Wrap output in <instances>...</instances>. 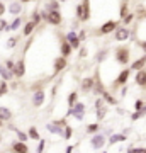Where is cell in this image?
Returning a JSON list of instances; mask_svg holds the SVG:
<instances>
[{
  "mask_svg": "<svg viewBox=\"0 0 146 153\" xmlns=\"http://www.w3.org/2000/svg\"><path fill=\"white\" fill-rule=\"evenodd\" d=\"M112 56H114V61L121 66H127L131 65V48L127 44H119L116 46L112 51Z\"/></svg>",
  "mask_w": 146,
  "mask_h": 153,
  "instance_id": "1",
  "label": "cell"
},
{
  "mask_svg": "<svg viewBox=\"0 0 146 153\" xmlns=\"http://www.w3.org/2000/svg\"><path fill=\"white\" fill-rule=\"evenodd\" d=\"M119 26H121L119 19H117V21H116V19H107L105 22H102V24L99 26L95 33H97L99 36H109V34H112L116 29L119 27Z\"/></svg>",
  "mask_w": 146,
  "mask_h": 153,
  "instance_id": "2",
  "label": "cell"
},
{
  "mask_svg": "<svg viewBox=\"0 0 146 153\" xmlns=\"http://www.w3.org/2000/svg\"><path fill=\"white\" fill-rule=\"evenodd\" d=\"M131 38H133V31H131L127 26H122V24L112 33V39L116 41V43H119V44L129 41Z\"/></svg>",
  "mask_w": 146,
  "mask_h": 153,
  "instance_id": "3",
  "label": "cell"
},
{
  "mask_svg": "<svg viewBox=\"0 0 146 153\" xmlns=\"http://www.w3.org/2000/svg\"><path fill=\"white\" fill-rule=\"evenodd\" d=\"M131 73H133V70H131V68H122V70L117 73V76L114 78L112 90H117V88L127 85V82H129V78H131Z\"/></svg>",
  "mask_w": 146,
  "mask_h": 153,
  "instance_id": "4",
  "label": "cell"
},
{
  "mask_svg": "<svg viewBox=\"0 0 146 153\" xmlns=\"http://www.w3.org/2000/svg\"><path fill=\"white\" fill-rule=\"evenodd\" d=\"M105 143H107V134H105V133H95V134H92L90 140H88V145H90V148H92L93 152L102 150V148L105 146Z\"/></svg>",
  "mask_w": 146,
  "mask_h": 153,
  "instance_id": "5",
  "label": "cell"
},
{
  "mask_svg": "<svg viewBox=\"0 0 146 153\" xmlns=\"http://www.w3.org/2000/svg\"><path fill=\"white\" fill-rule=\"evenodd\" d=\"M66 68H68V58H65V56H54L53 58V71H51V76H58L61 73V71H65Z\"/></svg>",
  "mask_w": 146,
  "mask_h": 153,
  "instance_id": "6",
  "label": "cell"
},
{
  "mask_svg": "<svg viewBox=\"0 0 146 153\" xmlns=\"http://www.w3.org/2000/svg\"><path fill=\"white\" fill-rule=\"evenodd\" d=\"M46 24L53 26V27H60L61 24H63V14H61V10H49Z\"/></svg>",
  "mask_w": 146,
  "mask_h": 153,
  "instance_id": "7",
  "label": "cell"
},
{
  "mask_svg": "<svg viewBox=\"0 0 146 153\" xmlns=\"http://www.w3.org/2000/svg\"><path fill=\"white\" fill-rule=\"evenodd\" d=\"M31 102L36 109L43 107L44 102H46V92L44 88H38V90H33V95H31Z\"/></svg>",
  "mask_w": 146,
  "mask_h": 153,
  "instance_id": "8",
  "label": "cell"
},
{
  "mask_svg": "<svg viewBox=\"0 0 146 153\" xmlns=\"http://www.w3.org/2000/svg\"><path fill=\"white\" fill-rule=\"evenodd\" d=\"M73 51H75V49L71 48V44L66 41L65 34H60V55L65 56V58H70V56L73 55Z\"/></svg>",
  "mask_w": 146,
  "mask_h": 153,
  "instance_id": "9",
  "label": "cell"
},
{
  "mask_svg": "<svg viewBox=\"0 0 146 153\" xmlns=\"http://www.w3.org/2000/svg\"><path fill=\"white\" fill-rule=\"evenodd\" d=\"M22 12H24V4L21 0H10V4L7 5V14H10L12 17H17Z\"/></svg>",
  "mask_w": 146,
  "mask_h": 153,
  "instance_id": "10",
  "label": "cell"
},
{
  "mask_svg": "<svg viewBox=\"0 0 146 153\" xmlns=\"http://www.w3.org/2000/svg\"><path fill=\"white\" fill-rule=\"evenodd\" d=\"M107 88H105V85H104V82H102V78H100V71L99 70H95V75H93V95H102V92H105Z\"/></svg>",
  "mask_w": 146,
  "mask_h": 153,
  "instance_id": "11",
  "label": "cell"
},
{
  "mask_svg": "<svg viewBox=\"0 0 146 153\" xmlns=\"http://www.w3.org/2000/svg\"><path fill=\"white\" fill-rule=\"evenodd\" d=\"M9 152H10V153H31V148H29V145H27V143L16 140V141L10 143Z\"/></svg>",
  "mask_w": 146,
  "mask_h": 153,
  "instance_id": "12",
  "label": "cell"
},
{
  "mask_svg": "<svg viewBox=\"0 0 146 153\" xmlns=\"http://www.w3.org/2000/svg\"><path fill=\"white\" fill-rule=\"evenodd\" d=\"M65 38H66V41L71 44V48L73 49H80V46H82V41H80V38H78V31H73V29H70L68 33H65Z\"/></svg>",
  "mask_w": 146,
  "mask_h": 153,
  "instance_id": "13",
  "label": "cell"
},
{
  "mask_svg": "<svg viewBox=\"0 0 146 153\" xmlns=\"http://www.w3.org/2000/svg\"><path fill=\"white\" fill-rule=\"evenodd\" d=\"M26 71H27V68H26V56L22 55L21 58L17 60V63H16V78L17 80L24 78V76H26Z\"/></svg>",
  "mask_w": 146,
  "mask_h": 153,
  "instance_id": "14",
  "label": "cell"
},
{
  "mask_svg": "<svg viewBox=\"0 0 146 153\" xmlns=\"http://www.w3.org/2000/svg\"><path fill=\"white\" fill-rule=\"evenodd\" d=\"M38 27H39V26L36 24V22H33L31 19H27V21L24 22L22 29H21V31H22V36H24V38H31V36L34 34V31H36Z\"/></svg>",
  "mask_w": 146,
  "mask_h": 153,
  "instance_id": "15",
  "label": "cell"
},
{
  "mask_svg": "<svg viewBox=\"0 0 146 153\" xmlns=\"http://www.w3.org/2000/svg\"><path fill=\"white\" fill-rule=\"evenodd\" d=\"M134 83L141 90H146V68L134 71Z\"/></svg>",
  "mask_w": 146,
  "mask_h": 153,
  "instance_id": "16",
  "label": "cell"
},
{
  "mask_svg": "<svg viewBox=\"0 0 146 153\" xmlns=\"http://www.w3.org/2000/svg\"><path fill=\"white\" fill-rule=\"evenodd\" d=\"M85 112H87V105L83 104V102H80V100H78V102L73 105V117H75L76 121H83Z\"/></svg>",
  "mask_w": 146,
  "mask_h": 153,
  "instance_id": "17",
  "label": "cell"
},
{
  "mask_svg": "<svg viewBox=\"0 0 146 153\" xmlns=\"http://www.w3.org/2000/svg\"><path fill=\"white\" fill-rule=\"evenodd\" d=\"M24 19H22V16H17L14 17L10 22H9V27H7L5 33H16V31H19V29H22V26H24Z\"/></svg>",
  "mask_w": 146,
  "mask_h": 153,
  "instance_id": "18",
  "label": "cell"
},
{
  "mask_svg": "<svg viewBox=\"0 0 146 153\" xmlns=\"http://www.w3.org/2000/svg\"><path fill=\"white\" fill-rule=\"evenodd\" d=\"M93 90V76H85L80 80V92L82 94H90Z\"/></svg>",
  "mask_w": 146,
  "mask_h": 153,
  "instance_id": "19",
  "label": "cell"
},
{
  "mask_svg": "<svg viewBox=\"0 0 146 153\" xmlns=\"http://www.w3.org/2000/svg\"><path fill=\"white\" fill-rule=\"evenodd\" d=\"M46 129H48V133H51V134H54V136H63V126H60L56 121H51V123H48L46 124Z\"/></svg>",
  "mask_w": 146,
  "mask_h": 153,
  "instance_id": "20",
  "label": "cell"
},
{
  "mask_svg": "<svg viewBox=\"0 0 146 153\" xmlns=\"http://www.w3.org/2000/svg\"><path fill=\"white\" fill-rule=\"evenodd\" d=\"M129 68L133 71H138V70H143V68H146V55L139 56V58H136L134 61H131Z\"/></svg>",
  "mask_w": 146,
  "mask_h": 153,
  "instance_id": "21",
  "label": "cell"
},
{
  "mask_svg": "<svg viewBox=\"0 0 146 153\" xmlns=\"http://www.w3.org/2000/svg\"><path fill=\"white\" fill-rule=\"evenodd\" d=\"M0 119L4 121V123H9V121L14 119V112H12V109H9L7 105H0Z\"/></svg>",
  "mask_w": 146,
  "mask_h": 153,
  "instance_id": "22",
  "label": "cell"
},
{
  "mask_svg": "<svg viewBox=\"0 0 146 153\" xmlns=\"http://www.w3.org/2000/svg\"><path fill=\"white\" fill-rule=\"evenodd\" d=\"M0 78H2V80H5V82H12V80L16 78V76L9 71V68L5 66V63H4V61L0 63Z\"/></svg>",
  "mask_w": 146,
  "mask_h": 153,
  "instance_id": "23",
  "label": "cell"
},
{
  "mask_svg": "<svg viewBox=\"0 0 146 153\" xmlns=\"http://www.w3.org/2000/svg\"><path fill=\"white\" fill-rule=\"evenodd\" d=\"M129 0H121L119 4V21H122L127 14H129Z\"/></svg>",
  "mask_w": 146,
  "mask_h": 153,
  "instance_id": "24",
  "label": "cell"
},
{
  "mask_svg": "<svg viewBox=\"0 0 146 153\" xmlns=\"http://www.w3.org/2000/svg\"><path fill=\"white\" fill-rule=\"evenodd\" d=\"M126 140H127V136H126L124 133H114V134L109 136L107 143L109 145H116V143H122V141H126Z\"/></svg>",
  "mask_w": 146,
  "mask_h": 153,
  "instance_id": "25",
  "label": "cell"
},
{
  "mask_svg": "<svg viewBox=\"0 0 146 153\" xmlns=\"http://www.w3.org/2000/svg\"><path fill=\"white\" fill-rule=\"evenodd\" d=\"M107 112H109V105H107V104L100 105V107H95V117H97V121H99V123L105 119V116H107Z\"/></svg>",
  "mask_w": 146,
  "mask_h": 153,
  "instance_id": "26",
  "label": "cell"
},
{
  "mask_svg": "<svg viewBox=\"0 0 146 153\" xmlns=\"http://www.w3.org/2000/svg\"><path fill=\"white\" fill-rule=\"evenodd\" d=\"M109 58V49L107 48H102L97 51V55L93 56V60H95V63H104V61Z\"/></svg>",
  "mask_w": 146,
  "mask_h": 153,
  "instance_id": "27",
  "label": "cell"
},
{
  "mask_svg": "<svg viewBox=\"0 0 146 153\" xmlns=\"http://www.w3.org/2000/svg\"><path fill=\"white\" fill-rule=\"evenodd\" d=\"M100 131V123H88V124L85 126V133L88 134V136H92V134H95V133Z\"/></svg>",
  "mask_w": 146,
  "mask_h": 153,
  "instance_id": "28",
  "label": "cell"
},
{
  "mask_svg": "<svg viewBox=\"0 0 146 153\" xmlns=\"http://www.w3.org/2000/svg\"><path fill=\"white\" fill-rule=\"evenodd\" d=\"M100 97H102L104 100H105V104H107V105H117V102H119V100L114 97V95H112L110 92H109V90L102 92V95H100Z\"/></svg>",
  "mask_w": 146,
  "mask_h": 153,
  "instance_id": "29",
  "label": "cell"
},
{
  "mask_svg": "<svg viewBox=\"0 0 146 153\" xmlns=\"http://www.w3.org/2000/svg\"><path fill=\"white\" fill-rule=\"evenodd\" d=\"M44 10H61V4L58 2V0H48L46 4H44V7H43Z\"/></svg>",
  "mask_w": 146,
  "mask_h": 153,
  "instance_id": "30",
  "label": "cell"
},
{
  "mask_svg": "<svg viewBox=\"0 0 146 153\" xmlns=\"http://www.w3.org/2000/svg\"><path fill=\"white\" fill-rule=\"evenodd\" d=\"M19 41H21V38H19L17 34H14V36H10V38L7 39L5 48H7V49H16L17 46H19Z\"/></svg>",
  "mask_w": 146,
  "mask_h": 153,
  "instance_id": "31",
  "label": "cell"
},
{
  "mask_svg": "<svg viewBox=\"0 0 146 153\" xmlns=\"http://www.w3.org/2000/svg\"><path fill=\"white\" fill-rule=\"evenodd\" d=\"M78 97H80V95H78V92H76V90L70 92V94H68V97H66V105H68V107H73V105L78 102Z\"/></svg>",
  "mask_w": 146,
  "mask_h": 153,
  "instance_id": "32",
  "label": "cell"
},
{
  "mask_svg": "<svg viewBox=\"0 0 146 153\" xmlns=\"http://www.w3.org/2000/svg\"><path fill=\"white\" fill-rule=\"evenodd\" d=\"M33 22H36L38 26H41L43 24V17H41V10H39V7H36L33 12H31V17H29Z\"/></svg>",
  "mask_w": 146,
  "mask_h": 153,
  "instance_id": "33",
  "label": "cell"
},
{
  "mask_svg": "<svg viewBox=\"0 0 146 153\" xmlns=\"http://www.w3.org/2000/svg\"><path fill=\"white\" fill-rule=\"evenodd\" d=\"M27 134H29V140H34V141H39L41 140V133L36 126H31L29 129H27Z\"/></svg>",
  "mask_w": 146,
  "mask_h": 153,
  "instance_id": "34",
  "label": "cell"
},
{
  "mask_svg": "<svg viewBox=\"0 0 146 153\" xmlns=\"http://www.w3.org/2000/svg\"><path fill=\"white\" fill-rule=\"evenodd\" d=\"M134 21H136V12H129V14H127V16H126L124 19L121 21V24H122V26H127V27H129V26H131V24H133Z\"/></svg>",
  "mask_w": 146,
  "mask_h": 153,
  "instance_id": "35",
  "label": "cell"
},
{
  "mask_svg": "<svg viewBox=\"0 0 146 153\" xmlns=\"http://www.w3.org/2000/svg\"><path fill=\"white\" fill-rule=\"evenodd\" d=\"M4 63H5V66L9 68V71L16 76V63H17V61L14 60V58H5V60H4Z\"/></svg>",
  "mask_w": 146,
  "mask_h": 153,
  "instance_id": "36",
  "label": "cell"
},
{
  "mask_svg": "<svg viewBox=\"0 0 146 153\" xmlns=\"http://www.w3.org/2000/svg\"><path fill=\"white\" fill-rule=\"evenodd\" d=\"M9 90H10L9 82H5V80H2V78H0V97H5L7 94H9Z\"/></svg>",
  "mask_w": 146,
  "mask_h": 153,
  "instance_id": "37",
  "label": "cell"
},
{
  "mask_svg": "<svg viewBox=\"0 0 146 153\" xmlns=\"http://www.w3.org/2000/svg\"><path fill=\"white\" fill-rule=\"evenodd\" d=\"M63 140H71L73 138V128H71L70 124L68 126H65V129H63Z\"/></svg>",
  "mask_w": 146,
  "mask_h": 153,
  "instance_id": "38",
  "label": "cell"
},
{
  "mask_svg": "<svg viewBox=\"0 0 146 153\" xmlns=\"http://www.w3.org/2000/svg\"><path fill=\"white\" fill-rule=\"evenodd\" d=\"M87 56H88V48L85 44H82L80 49H78V60H85Z\"/></svg>",
  "mask_w": 146,
  "mask_h": 153,
  "instance_id": "39",
  "label": "cell"
},
{
  "mask_svg": "<svg viewBox=\"0 0 146 153\" xmlns=\"http://www.w3.org/2000/svg\"><path fill=\"white\" fill-rule=\"evenodd\" d=\"M75 17L78 19V21H82V17H83V4H76V7H75Z\"/></svg>",
  "mask_w": 146,
  "mask_h": 153,
  "instance_id": "40",
  "label": "cell"
},
{
  "mask_svg": "<svg viewBox=\"0 0 146 153\" xmlns=\"http://www.w3.org/2000/svg\"><path fill=\"white\" fill-rule=\"evenodd\" d=\"M44 148H46V140L41 138L38 141V146H36V153H44Z\"/></svg>",
  "mask_w": 146,
  "mask_h": 153,
  "instance_id": "41",
  "label": "cell"
},
{
  "mask_svg": "<svg viewBox=\"0 0 146 153\" xmlns=\"http://www.w3.org/2000/svg\"><path fill=\"white\" fill-rule=\"evenodd\" d=\"M126 153H146V148L145 146H131V148H127V152Z\"/></svg>",
  "mask_w": 146,
  "mask_h": 153,
  "instance_id": "42",
  "label": "cell"
},
{
  "mask_svg": "<svg viewBox=\"0 0 146 153\" xmlns=\"http://www.w3.org/2000/svg\"><path fill=\"white\" fill-rule=\"evenodd\" d=\"M7 27H9V21L5 17H0V33H5Z\"/></svg>",
  "mask_w": 146,
  "mask_h": 153,
  "instance_id": "43",
  "label": "cell"
},
{
  "mask_svg": "<svg viewBox=\"0 0 146 153\" xmlns=\"http://www.w3.org/2000/svg\"><path fill=\"white\" fill-rule=\"evenodd\" d=\"M145 100L143 99H136V102H134V111H143L145 109Z\"/></svg>",
  "mask_w": 146,
  "mask_h": 153,
  "instance_id": "44",
  "label": "cell"
},
{
  "mask_svg": "<svg viewBox=\"0 0 146 153\" xmlns=\"http://www.w3.org/2000/svg\"><path fill=\"white\" fill-rule=\"evenodd\" d=\"M138 44V48L143 51V55H146V39H139V41H134Z\"/></svg>",
  "mask_w": 146,
  "mask_h": 153,
  "instance_id": "45",
  "label": "cell"
},
{
  "mask_svg": "<svg viewBox=\"0 0 146 153\" xmlns=\"http://www.w3.org/2000/svg\"><path fill=\"white\" fill-rule=\"evenodd\" d=\"M78 38H80V41H82V44L87 41V29H80L78 31Z\"/></svg>",
  "mask_w": 146,
  "mask_h": 153,
  "instance_id": "46",
  "label": "cell"
},
{
  "mask_svg": "<svg viewBox=\"0 0 146 153\" xmlns=\"http://www.w3.org/2000/svg\"><path fill=\"white\" fill-rule=\"evenodd\" d=\"M143 116H145V114H143L141 111H134V112L131 114V119H133V121H138V119H141Z\"/></svg>",
  "mask_w": 146,
  "mask_h": 153,
  "instance_id": "47",
  "label": "cell"
},
{
  "mask_svg": "<svg viewBox=\"0 0 146 153\" xmlns=\"http://www.w3.org/2000/svg\"><path fill=\"white\" fill-rule=\"evenodd\" d=\"M5 14H7V5L2 2V0H0V17H4Z\"/></svg>",
  "mask_w": 146,
  "mask_h": 153,
  "instance_id": "48",
  "label": "cell"
},
{
  "mask_svg": "<svg viewBox=\"0 0 146 153\" xmlns=\"http://www.w3.org/2000/svg\"><path fill=\"white\" fill-rule=\"evenodd\" d=\"M56 92H58V83L51 87V95H49V97H51V99H54V97H56Z\"/></svg>",
  "mask_w": 146,
  "mask_h": 153,
  "instance_id": "49",
  "label": "cell"
},
{
  "mask_svg": "<svg viewBox=\"0 0 146 153\" xmlns=\"http://www.w3.org/2000/svg\"><path fill=\"white\" fill-rule=\"evenodd\" d=\"M126 94H127V85L121 87V97H126Z\"/></svg>",
  "mask_w": 146,
  "mask_h": 153,
  "instance_id": "50",
  "label": "cell"
},
{
  "mask_svg": "<svg viewBox=\"0 0 146 153\" xmlns=\"http://www.w3.org/2000/svg\"><path fill=\"white\" fill-rule=\"evenodd\" d=\"M73 150H75V146H73V145H70V146H66L65 153H73Z\"/></svg>",
  "mask_w": 146,
  "mask_h": 153,
  "instance_id": "51",
  "label": "cell"
},
{
  "mask_svg": "<svg viewBox=\"0 0 146 153\" xmlns=\"http://www.w3.org/2000/svg\"><path fill=\"white\" fill-rule=\"evenodd\" d=\"M4 128H5V123H4V121L0 119V131H2V129H4Z\"/></svg>",
  "mask_w": 146,
  "mask_h": 153,
  "instance_id": "52",
  "label": "cell"
},
{
  "mask_svg": "<svg viewBox=\"0 0 146 153\" xmlns=\"http://www.w3.org/2000/svg\"><path fill=\"white\" fill-rule=\"evenodd\" d=\"M22 4H31V2H34V0H21Z\"/></svg>",
  "mask_w": 146,
  "mask_h": 153,
  "instance_id": "53",
  "label": "cell"
},
{
  "mask_svg": "<svg viewBox=\"0 0 146 153\" xmlns=\"http://www.w3.org/2000/svg\"><path fill=\"white\" fill-rule=\"evenodd\" d=\"M2 141H4V138H2V136H0V143H2Z\"/></svg>",
  "mask_w": 146,
  "mask_h": 153,
  "instance_id": "54",
  "label": "cell"
},
{
  "mask_svg": "<svg viewBox=\"0 0 146 153\" xmlns=\"http://www.w3.org/2000/svg\"><path fill=\"white\" fill-rule=\"evenodd\" d=\"M102 153H107V152H102Z\"/></svg>",
  "mask_w": 146,
  "mask_h": 153,
  "instance_id": "55",
  "label": "cell"
},
{
  "mask_svg": "<svg viewBox=\"0 0 146 153\" xmlns=\"http://www.w3.org/2000/svg\"><path fill=\"white\" fill-rule=\"evenodd\" d=\"M145 111H146V105H145Z\"/></svg>",
  "mask_w": 146,
  "mask_h": 153,
  "instance_id": "56",
  "label": "cell"
}]
</instances>
